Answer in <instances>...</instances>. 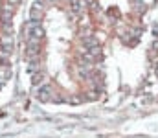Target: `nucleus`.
<instances>
[{"label":"nucleus","instance_id":"obj_6","mask_svg":"<svg viewBox=\"0 0 158 138\" xmlns=\"http://www.w3.org/2000/svg\"><path fill=\"white\" fill-rule=\"evenodd\" d=\"M31 81H33V85H37V83H42V74H33Z\"/></svg>","mask_w":158,"mask_h":138},{"label":"nucleus","instance_id":"obj_3","mask_svg":"<svg viewBox=\"0 0 158 138\" xmlns=\"http://www.w3.org/2000/svg\"><path fill=\"white\" fill-rule=\"evenodd\" d=\"M37 99H39V101H50V99H52V89H50L48 85L40 87L39 90H37Z\"/></svg>","mask_w":158,"mask_h":138},{"label":"nucleus","instance_id":"obj_8","mask_svg":"<svg viewBox=\"0 0 158 138\" xmlns=\"http://www.w3.org/2000/svg\"><path fill=\"white\" fill-rule=\"evenodd\" d=\"M42 2H44V0H42ZM46 2H52V0H46Z\"/></svg>","mask_w":158,"mask_h":138},{"label":"nucleus","instance_id":"obj_2","mask_svg":"<svg viewBox=\"0 0 158 138\" xmlns=\"http://www.w3.org/2000/svg\"><path fill=\"white\" fill-rule=\"evenodd\" d=\"M42 13H44V2L42 0H35L33 6H31V11H30L31 20H37L39 22L40 19H42Z\"/></svg>","mask_w":158,"mask_h":138},{"label":"nucleus","instance_id":"obj_4","mask_svg":"<svg viewBox=\"0 0 158 138\" xmlns=\"http://www.w3.org/2000/svg\"><path fill=\"white\" fill-rule=\"evenodd\" d=\"M13 11H15V7L11 6V4H4L2 6V11H0V19L2 20H11V15H13Z\"/></svg>","mask_w":158,"mask_h":138},{"label":"nucleus","instance_id":"obj_7","mask_svg":"<svg viewBox=\"0 0 158 138\" xmlns=\"http://www.w3.org/2000/svg\"><path fill=\"white\" fill-rule=\"evenodd\" d=\"M6 2H7V4H11L13 7H17V6L20 4V0H6Z\"/></svg>","mask_w":158,"mask_h":138},{"label":"nucleus","instance_id":"obj_5","mask_svg":"<svg viewBox=\"0 0 158 138\" xmlns=\"http://www.w3.org/2000/svg\"><path fill=\"white\" fill-rule=\"evenodd\" d=\"M83 44H85V46H88V48H92V46H96V44H98V41H96L94 37H86V39H83Z\"/></svg>","mask_w":158,"mask_h":138},{"label":"nucleus","instance_id":"obj_1","mask_svg":"<svg viewBox=\"0 0 158 138\" xmlns=\"http://www.w3.org/2000/svg\"><path fill=\"white\" fill-rule=\"evenodd\" d=\"M15 48V39L11 33H6V31H0V50H4L6 53H11Z\"/></svg>","mask_w":158,"mask_h":138}]
</instances>
